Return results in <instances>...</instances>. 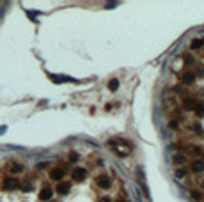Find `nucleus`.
Returning a JSON list of instances; mask_svg holds the SVG:
<instances>
[{
	"instance_id": "obj_1",
	"label": "nucleus",
	"mask_w": 204,
	"mask_h": 202,
	"mask_svg": "<svg viewBox=\"0 0 204 202\" xmlns=\"http://www.w3.org/2000/svg\"><path fill=\"white\" fill-rule=\"evenodd\" d=\"M96 185L103 190H108L110 188V179L107 175H100V177H96Z\"/></svg>"
},
{
	"instance_id": "obj_2",
	"label": "nucleus",
	"mask_w": 204,
	"mask_h": 202,
	"mask_svg": "<svg viewBox=\"0 0 204 202\" xmlns=\"http://www.w3.org/2000/svg\"><path fill=\"white\" fill-rule=\"evenodd\" d=\"M52 195H53L52 188H50V186H44V188L39 192V200H50V199H52Z\"/></svg>"
},
{
	"instance_id": "obj_3",
	"label": "nucleus",
	"mask_w": 204,
	"mask_h": 202,
	"mask_svg": "<svg viewBox=\"0 0 204 202\" xmlns=\"http://www.w3.org/2000/svg\"><path fill=\"white\" fill-rule=\"evenodd\" d=\"M190 170L192 172H202L204 170V160H193L190 163Z\"/></svg>"
},
{
	"instance_id": "obj_4",
	"label": "nucleus",
	"mask_w": 204,
	"mask_h": 202,
	"mask_svg": "<svg viewBox=\"0 0 204 202\" xmlns=\"http://www.w3.org/2000/svg\"><path fill=\"white\" fill-rule=\"evenodd\" d=\"M85 175H87V172H85L82 167H78V168L73 170V179H75V181H83Z\"/></svg>"
},
{
	"instance_id": "obj_5",
	"label": "nucleus",
	"mask_w": 204,
	"mask_h": 202,
	"mask_svg": "<svg viewBox=\"0 0 204 202\" xmlns=\"http://www.w3.org/2000/svg\"><path fill=\"white\" fill-rule=\"evenodd\" d=\"M57 193L67 195V193H69V185H67V183H59L57 185Z\"/></svg>"
},
{
	"instance_id": "obj_6",
	"label": "nucleus",
	"mask_w": 204,
	"mask_h": 202,
	"mask_svg": "<svg viewBox=\"0 0 204 202\" xmlns=\"http://www.w3.org/2000/svg\"><path fill=\"white\" fill-rule=\"evenodd\" d=\"M50 177H52V179H57V181H59V179L64 177V170H62V168H53V170L50 172Z\"/></svg>"
},
{
	"instance_id": "obj_7",
	"label": "nucleus",
	"mask_w": 204,
	"mask_h": 202,
	"mask_svg": "<svg viewBox=\"0 0 204 202\" xmlns=\"http://www.w3.org/2000/svg\"><path fill=\"white\" fill-rule=\"evenodd\" d=\"M183 106H185L186 110H195V106H197V105H195V101H193V99L185 98V99H183Z\"/></svg>"
},
{
	"instance_id": "obj_8",
	"label": "nucleus",
	"mask_w": 204,
	"mask_h": 202,
	"mask_svg": "<svg viewBox=\"0 0 204 202\" xmlns=\"http://www.w3.org/2000/svg\"><path fill=\"white\" fill-rule=\"evenodd\" d=\"M195 80V73H192V71H186L185 75H183V82L185 83H192Z\"/></svg>"
},
{
	"instance_id": "obj_9",
	"label": "nucleus",
	"mask_w": 204,
	"mask_h": 202,
	"mask_svg": "<svg viewBox=\"0 0 204 202\" xmlns=\"http://www.w3.org/2000/svg\"><path fill=\"white\" fill-rule=\"evenodd\" d=\"M18 185H20L18 179H14V177H9L7 181H6V186H7V188H18Z\"/></svg>"
},
{
	"instance_id": "obj_10",
	"label": "nucleus",
	"mask_w": 204,
	"mask_h": 202,
	"mask_svg": "<svg viewBox=\"0 0 204 202\" xmlns=\"http://www.w3.org/2000/svg\"><path fill=\"white\" fill-rule=\"evenodd\" d=\"M190 195H192V199H193V200H197V202H200V200H202V193H200L199 190H192V192H190Z\"/></svg>"
},
{
	"instance_id": "obj_11",
	"label": "nucleus",
	"mask_w": 204,
	"mask_h": 202,
	"mask_svg": "<svg viewBox=\"0 0 204 202\" xmlns=\"http://www.w3.org/2000/svg\"><path fill=\"white\" fill-rule=\"evenodd\" d=\"M193 112H195V115H197V117H204V105H197Z\"/></svg>"
},
{
	"instance_id": "obj_12",
	"label": "nucleus",
	"mask_w": 204,
	"mask_h": 202,
	"mask_svg": "<svg viewBox=\"0 0 204 202\" xmlns=\"http://www.w3.org/2000/svg\"><path fill=\"white\" fill-rule=\"evenodd\" d=\"M108 89H110V91H117V89H119V82L117 80H110L108 82Z\"/></svg>"
},
{
	"instance_id": "obj_13",
	"label": "nucleus",
	"mask_w": 204,
	"mask_h": 202,
	"mask_svg": "<svg viewBox=\"0 0 204 202\" xmlns=\"http://www.w3.org/2000/svg\"><path fill=\"white\" fill-rule=\"evenodd\" d=\"M202 44H204V41H202V39H193V41H192V48H193V50H197V48H200V46H202Z\"/></svg>"
},
{
	"instance_id": "obj_14",
	"label": "nucleus",
	"mask_w": 204,
	"mask_h": 202,
	"mask_svg": "<svg viewBox=\"0 0 204 202\" xmlns=\"http://www.w3.org/2000/svg\"><path fill=\"white\" fill-rule=\"evenodd\" d=\"M172 160H174L176 165H179V163H185V156H183V154H176Z\"/></svg>"
},
{
	"instance_id": "obj_15",
	"label": "nucleus",
	"mask_w": 204,
	"mask_h": 202,
	"mask_svg": "<svg viewBox=\"0 0 204 202\" xmlns=\"http://www.w3.org/2000/svg\"><path fill=\"white\" fill-rule=\"evenodd\" d=\"M176 175H177V177H185V175H186V170H185V168H177V170H176Z\"/></svg>"
},
{
	"instance_id": "obj_16",
	"label": "nucleus",
	"mask_w": 204,
	"mask_h": 202,
	"mask_svg": "<svg viewBox=\"0 0 204 202\" xmlns=\"http://www.w3.org/2000/svg\"><path fill=\"white\" fill-rule=\"evenodd\" d=\"M21 170H23V167H21V165H14V167H13V172H14V174L21 172Z\"/></svg>"
},
{
	"instance_id": "obj_17",
	"label": "nucleus",
	"mask_w": 204,
	"mask_h": 202,
	"mask_svg": "<svg viewBox=\"0 0 204 202\" xmlns=\"http://www.w3.org/2000/svg\"><path fill=\"white\" fill-rule=\"evenodd\" d=\"M185 62L186 64H193V57L192 55H185Z\"/></svg>"
},
{
	"instance_id": "obj_18",
	"label": "nucleus",
	"mask_w": 204,
	"mask_h": 202,
	"mask_svg": "<svg viewBox=\"0 0 204 202\" xmlns=\"http://www.w3.org/2000/svg\"><path fill=\"white\" fill-rule=\"evenodd\" d=\"M69 160H71V161H76V160H78V154H76V152H71V154H69Z\"/></svg>"
},
{
	"instance_id": "obj_19",
	"label": "nucleus",
	"mask_w": 204,
	"mask_h": 202,
	"mask_svg": "<svg viewBox=\"0 0 204 202\" xmlns=\"http://www.w3.org/2000/svg\"><path fill=\"white\" fill-rule=\"evenodd\" d=\"M169 126H170L172 129H176V128H177V121H170V124H169Z\"/></svg>"
},
{
	"instance_id": "obj_20",
	"label": "nucleus",
	"mask_w": 204,
	"mask_h": 202,
	"mask_svg": "<svg viewBox=\"0 0 204 202\" xmlns=\"http://www.w3.org/2000/svg\"><path fill=\"white\" fill-rule=\"evenodd\" d=\"M193 152H195V154H202V149H200V147H193Z\"/></svg>"
},
{
	"instance_id": "obj_21",
	"label": "nucleus",
	"mask_w": 204,
	"mask_h": 202,
	"mask_svg": "<svg viewBox=\"0 0 204 202\" xmlns=\"http://www.w3.org/2000/svg\"><path fill=\"white\" fill-rule=\"evenodd\" d=\"M44 167H46V163H37V168H39V170H43Z\"/></svg>"
},
{
	"instance_id": "obj_22",
	"label": "nucleus",
	"mask_w": 204,
	"mask_h": 202,
	"mask_svg": "<svg viewBox=\"0 0 204 202\" xmlns=\"http://www.w3.org/2000/svg\"><path fill=\"white\" fill-rule=\"evenodd\" d=\"M100 202H112V200L108 197H103V199H100Z\"/></svg>"
},
{
	"instance_id": "obj_23",
	"label": "nucleus",
	"mask_w": 204,
	"mask_h": 202,
	"mask_svg": "<svg viewBox=\"0 0 204 202\" xmlns=\"http://www.w3.org/2000/svg\"><path fill=\"white\" fill-rule=\"evenodd\" d=\"M197 71H199V75H204V66H200V67H199Z\"/></svg>"
},
{
	"instance_id": "obj_24",
	"label": "nucleus",
	"mask_w": 204,
	"mask_h": 202,
	"mask_svg": "<svg viewBox=\"0 0 204 202\" xmlns=\"http://www.w3.org/2000/svg\"><path fill=\"white\" fill-rule=\"evenodd\" d=\"M117 202H123V200H117Z\"/></svg>"
}]
</instances>
